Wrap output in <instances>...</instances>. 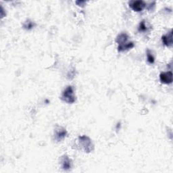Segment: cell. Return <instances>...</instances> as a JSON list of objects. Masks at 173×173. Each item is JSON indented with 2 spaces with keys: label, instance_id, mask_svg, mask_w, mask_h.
I'll return each mask as SVG.
<instances>
[{
  "label": "cell",
  "instance_id": "cell-12",
  "mask_svg": "<svg viewBox=\"0 0 173 173\" xmlns=\"http://www.w3.org/2000/svg\"><path fill=\"white\" fill-rule=\"evenodd\" d=\"M146 30H147V27H146V26L145 22L142 21L141 23H140V24H139V31L144 32V31H146Z\"/></svg>",
  "mask_w": 173,
  "mask_h": 173
},
{
  "label": "cell",
  "instance_id": "cell-11",
  "mask_svg": "<svg viewBox=\"0 0 173 173\" xmlns=\"http://www.w3.org/2000/svg\"><path fill=\"white\" fill-rule=\"evenodd\" d=\"M34 23L33 22H32L31 21H27L25 22V24H24V28H25V29H27V30H30L31 29V28H33L34 27Z\"/></svg>",
  "mask_w": 173,
  "mask_h": 173
},
{
  "label": "cell",
  "instance_id": "cell-3",
  "mask_svg": "<svg viewBox=\"0 0 173 173\" xmlns=\"http://www.w3.org/2000/svg\"><path fill=\"white\" fill-rule=\"evenodd\" d=\"M146 6V3L141 0L139 1H132L129 3V6L135 12H141Z\"/></svg>",
  "mask_w": 173,
  "mask_h": 173
},
{
  "label": "cell",
  "instance_id": "cell-10",
  "mask_svg": "<svg viewBox=\"0 0 173 173\" xmlns=\"http://www.w3.org/2000/svg\"><path fill=\"white\" fill-rule=\"evenodd\" d=\"M147 61L149 62V63L153 64L154 62V57L152 55L151 52L150 50L147 51Z\"/></svg>",
  "mask_w": 173,
  "mask_h": 173
},
{
  "label": "cell",
  "instance_id": "cell-1",
  "mask_svg": "<svg viewBox=\"0 0 173 173\" xmlns=\"http://www.w3.org/2000/svg\"><path fill=\"white\" fill-rule=\"evenodd\" d=\"M79 145L82 147L85 152L86 153H89V152L92 151L93 150V145L92 143L91 140L89 137H86V136H80L79 137Z\"/></svg>",
  "mask_w": 173,
  "mask_h": 173
},
{
  "label": "cell",
  "instance_id": "cell-2",
  "mask_svg": "<svg viewBox=\"0 0 173 173\" xmlns=\"http://www.w3.org/2000/svg\"><path fill=\"white\" fill-rule=\"evenodd\" d=\"M62 100L68 104H73L76 101V97L74 94V91L72 86H68L64 91L62 95Z\"/></svg>",
  "mask_w": 173,
  "mask_h": 173
},
{
  "label": "cell",
  "instance_id": "cell-5",
  "mask_svg": "<svg viewBox=\"0 0 173 173\" xmlns=\"http://www.w3.org/2000/svg\"><path fill=\"white\" fill-rule=\"evenodd\" d=\"M67 134V132L66 131V129L63 128V127L60 126L55 131V139L57 141H60L63 139H64Z\"/></svg>",
  "mask_w": 173,
  "mask_h": 173
},
{
  "label": "cell",
  "instance_id": "cell-4",
  "mask_svg": "<svg viewBox=\"0 0 173 173\" xmlns=\"http://www.w3.org/2000/svg\"><path fill=\"white\" fill-rule=\"evenodd\" d=\"M160 80L162 83L170 84L172 82V73L171 71L162 72L160 75Z\"/></svg>",
  "mask_w": 173,
  "mask_h": 173
},
{
  "label": "cell",
  "instance_id": "cell-6",
  "mask_svg": "<svg viewBox=\"0 0 173 173\" xmlns=\"http://www.w3.org/2000/svg\"><path fill=\"white\" fill-rule=\"evenodd\" d=\"M61 166L64 171H68L71 168V160L67 156H63L61 158Z\"/></svg>",
  "mask_w": 173,
  "mask_h": 173
},
{
  "label": "cell",
  "instance_id": "cell-7",
  "mask_svg": "<svg viewBox=\"0 0 173 173\" xmlns=\"http://www.w3.org/2000/svg\"><path fill=\"white\" fill-rule=\"evenodd\" d=\"M164 44L167 47H171L172 45V31L166 35H164L162 37Z\"/></svg>",
  "mask_w": 173,
  "mask_h": 173
},
{
  "label": "cell",
  "instance_id": "cell-9",
  "mask_svg": "<svg viewBox=\"0 0 173 173\" xmlns=\"http://www.w3.org/2000/svg\"><path fill=\"white\" fill-rule=\"evenodd\" d=\"M134 47V43L133 42H129V43H126L124 45H118V52H124L126 50H128L129 49L133 48Z\"/></svg>",
  "mask_w": 173,
  "mask_h": 173
},
{
  "label": "cell",
  "instance_id": "cell-8",
  "mask_svg": "<svg viewBox=\"0 0 173 173\" xmlns=\"http://www.w3.org/2000/svg\"><path fill=\"white\" fill-rule=\"evenodd\" d=\"M128 39H129V36L127 35L126 33H121L117 37L116 42V43H118L119 45H124L126 43Z\"/></svg>",
  "mask_w": 173,
  "mask_h": 173
}]
</instances>
